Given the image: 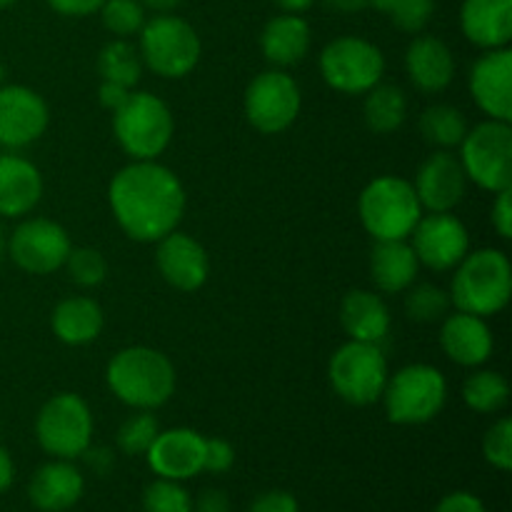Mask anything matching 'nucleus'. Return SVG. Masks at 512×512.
Here are the masks:
<instances>
[{
    "instance_id": "1",
    "label": "nucleus",
    "mask_w": 512,
    "mask_h": 512,
    "mask_svg": "<svg viewBox=\"0 0 512 512\" xmlns=\"http://www.w3.org/2000/svg\"><path fill=\"white\" fill-rule=\"evenodd\" d=\"M108 203L115 223L135 243H158L178 230L185 215V188L158 160H130L113 175Z\"/></svg>"
},
{
    "instance_id": "2",
    "label": "nucleus",
    "mask_w": 512,
    "mask_h": 512,
    "mask_svg": "<svg viewBox=\"0 0 512 512\" xmlns=\"http://www.w3.org/2000/svg\"><path fill=\"white\" fill-rule=\"evenodd\" d=\"M105 383L128 408L158 410L175 395L178 375L165 353L148 345H130L110 358Z\"/></svg>"
},
{
    "instance_id": "3",
    "label": "nucleus",
    "mask_w": 512,
    "mask_h": 512,
    "mask_svg": "<svg viewBox=\"0 0 512 512\" xmlns=\"http://www.w3.org/2000/svg\"><path fill=\"white\" fill-rule=\"evenodd\" d=\"M512 295V265L498 248L470 250L458 263L450 283V300L458 310L490 318L505 310Z\"/></svg>"
},
{
    "instance_id": "4",
    "label": "nucleus",
    "mask_w": 512,
    "mask_h": 512,
    "mask_svg": "<svg viewBox=\"0 0 512 512\" xmlns=\"http://www.w3.org/2000/svg\"><path fill=\"white\" fill-rule=\"evenodd\" d=\"M423 213L413 183L400 175L370 180L358 198L360 223L373 240H408Z\"/></svg>"
},
{
    "instance_id": "5",
    "label": "nucleus",
    "mask_w": 512,
    "mask_h": 512,
    "mask_svg": "<svg viewBox=\"0 0 512 512\" xmlns=\"http://www.w3.org/2000/svg\"><path fill=\"white\" fill-rule=\"evenodd\" d=\"M175 133L173 110L148 90H133L113 113V135L130 160H158Z\"/></svg>"
},
{
    "instance_id": "6",
    "label": "nucleus",
    "mask_w": 512,
    "mask_h": 512,
    "mask_svg": "<svg viewBox=\"0 0 512 512\" xmlns=\"http://www.w3.org/2000/svg\"><path fill=\"white\" fill-rule=\"evenodd\" d=\"M138 53L143 60V68L153 70L158 78L180 80L195 70L200 63L198 33L188 20L178 18L173 13H158L155 18L145 20L140 28Z\"/></svg>"
},
{
    "instance_id": "7",
    "label": "nucleus",
    "mask_w": 512,
    "mask_h": 512,
    "mask_svg": "<svg viewBox=\"0 0 512 512\" xmlns=\"http://www.w3.org/2000/svg\"><path fill=\"white\" fill-rule=\"evenodd\" d=\"M385 415L395 425H423L438 418L448 403V380L428 363H413L393 373L383 390Z\"/></svg>"
},
{
    "instance_id": "8",
    "label": "nucleus",
    "mask_w": 512,
    "mask_h": 512,
    "mask_svg": "<svg viewBox=\"0 0 512 512\" xmlns=\"http://www.w3.org/2000/svg\"><path fill=\"white\" fill-rule=\"evenodd\" d=\"M460 148L468 183L480 190L500 193L512 188V128L505 120H483L475 128H468Z\"/></svg>"
},
{
    "instance_id": "9",
    "label": "nucleus",
    "mask_w": 512,
    "mask_h": 512,
    "mask_svg": "<svg viewBox=\"0 0 512 512\" xmlns=\"http://www.w3.org/2000/svg\"><path fill=\"white\" fill-rule=\"evenodd\" d=\"M328 378L340 400L358 408L373 405L383 398L390 378L388 358L380 345L348 340L330 358Z\"/></svg>"
},
{
    "instance_id": "10",
    "label": "nucleus",
    "mask_w": 512,
    "mask_h": 512,
    "mask_svg": "<svg viewBox=\"0 0 512 512\" xmlns=\"http://www.w3.org/2000/svg\"><path fill=\"white\" fill-rule=\"evenodd\" d=\"M93 413L78 393H58L45 400L35 418L38 445L58 460H75L93 443Z\"/></svg>"
},
{
    "instance_id": "11",
    "label": "nucleus",
    "mask_w": 512,
    "mask_h": 512,
    "mask_svg": "<svg viewBox=\"0 0 512 512\" xmlns=\"http://www.w3.org/2000/svg\"><path fill=\"white\" fill-rule=\"evenodd\" d=\"M320 75L328 88L345 95H365L383 83V50L358 35H340L330 40L320 53Z\"/></svg>"
},
{
    "instance_id": "12",
    "label": "nucleus",
    "mask_w": 512,
    "mask_h": 512,
    "mask_svg": "<svg viewBox=\"0 0 512 512\" xmlns=\"http://www.w3.org/2000/svg\"><path fill=\"white\" fill-rule=\"evenodd\" d=\"M300 105H303L300 85L283 68L263 70L245 88V118L263 135H278L288 130L298 120Z\"/></svg>"
},
{
    "instance_id": "13",
    "label": "nucleus",
    "mask_w": 512,
    "mask_h": 512,
    "mask_svg": "<svg viewBox=\"0 0 512 512\" xmlns=\"http://www.w3.org/2000/svg\"><path fill=\"white\" fill-rule=\"evenodd\" d=\"M73 243L68 230L50 218H20L8 235L5 253L30 275H50L68 260Z\"/></svg>"
},
{
    "instance_id": "14",
    "label": "nucleus",
    "mask_w": 512,
    "mask_h": 512,
    "mask_svg": "<svg viewBox=\"0 0 512 512\" xmlns=\"http://www.w3.org/2000/svg\"><path fill=\"white\" fill-rule=\"evenodd\" d=\"M408 240L418 255V263L435 273L455 270L470 253L468 228L453 213H423Z\"/></svg>"
},
{
    "instance_id": "15",
    "label": "nucleus",
    "mask_w": 512,
    "mask_h": 512,
    "mask_svg": "<svg viewBox=\"0 0 512 512\" xmlns=\"http://www.w3.org/2000/svg\"><path fill=\"white\" fill-rule=\"evenodd\" d=\"M48 123V103L38 90L28 85H0V148H28L48 130Z\"/></svg>"
},
{
    "instance_id": "16",
    "label": "nucleus",
    "mask_w": 512,
    "mask_h": 512,
    "mask_svg": "<svg viewBox=\"0 0 512 512\" xmlns=\"http://www.w3.org/2000/svg\"><path fill=\"white\" fill-rule=\"evenodd\" d=\"M413 188L423 210L453 213L468 193V175L453 150H435L415 173Z\"/></svg>"
},
{
    "instance_id": "17",
    "label": "nucleus",
    "mask_w": 512,
    "mask_h": 512,
    "mask_svg": "<svg viewBox=\"0 0 512 512\" xmlns=\"http://www.w3.org/2000/svg\"><path fill=\"white\" fill-rule=\"evenodd\" d=\"M470 95L475 105L488 115L490 120L512 118V50L493 48L485 50L473 63L468 75Z\"/></svg>"
},
{
    "instance_id": "18",
    "label": "nucleus",
    "mask_w": 512,
    "mask_h": 512,
    "mask_svg": "<svg viewBox=\"0 0 512 512\" xmlns=\"http://www.w3.org/2000/svg\"><path fill=\"white\" fill-rule=\"evenodd\" d=\"M155 245V265L165 283L183 293L203 288L210 275V258L208 250L193 235L173 230Z\"/></svg>"
},
{
    "instance_id": "19",
    "label": "nucleus",
    "mask_w": 512,
    "mask_h": 512,
    "mask_svg": "<svg viewBox=\"0 0 512 512\" xmlns=\"http://www.w3.org/2000/svg\"><path fill=\"white\" fill-rule=\"evenodd\" d=\"M205 438L193 428H170L160 430L158 438L148 448L150 470L165 480H185L203 473Z\"/></svg>"
},
{
    "instance_id": "20",
    "label": "nucleus",
    "mask_w": 512,
    "mask_h": 512,
    "mask_svg": "<svg viewBox=\"0 0 512 512\" xmlns=\"http://www.w3.org/2000/svg\"><path fill=\"white\" fill-rule=\"evenodd\" d=\"M440 323H443L440 325V348L453 363L463 365V368H480L483 363H488L495 340L485 318L463 313V310H455V313L450 310Z\"/></svg>"
},
{
    "instance_id": "21",
    "label": "nucleus",
    "mask_w": 512,
    "mask_h": 512,
    "mask_svg": "<svg viewBox=\"0 0 512 512\" xmlns=\"http://www.w3.org/2000/svg\"><path fill=\"white\" fill-rule=\"evenodd\" d=\"M43 198L38 165L15 150L0 155V218H28Z\"/></svg>"
},
{
    "instance_id": "22",
    "label": "nucleus",
    "mask_w": 512,
    "mask_h": 512,
    "mask_svg": "<svg viewBox=\"0 0 512 512\" xmlns=\"http://www.w3.org/2000/svg\"><path fill=\"white\" fill-rule=\"evenodd\" d=\"M83 490V473L75 468L73 460L53 458L35 470L28 485V498L40 512H65L78 505Z\"/></svg>"
},
{
    "instance_id": "23",
    "label": "nucleus",
    "mask_w": 512,
    "mask_h": 512,
    "mask_svg": "<svg viewBox=\"0 0 512 512\" xmlns=\"http://www.w3.org/2000/svg\"><path fill=\"white\" fill-rule=\"evenodd\" d=\"M405 73L420 93H443L455 78L453 50L435 35H418L405 50Z\"/></svg>"
},
{
    "instance_id": "24",
    "label": "nucleus",
    "mask_w": 512,
    "mask_h": 512,
    "mask_svg": "<svg viewBox=\"0 0 512 512\" xmlns=\"http://www.w3.org/2000/svg\"><path fill=\"white\" fill-rule=\"evenodd\" d=\"M460 28L478 48H508L512 38V0H463Z\"/></svg>"
},
{
    "instance_id": "25",
    "label": "nucleus",
    "mask_w": 512,
    "mask_h": 512,
    "mask_svg": "<svg viewBox=\"0 0 512 512\" xmlns=\"http://www.w3.org/2000/svg\"><path fill=\"white\" fill-rule=\"evenodd\" d=\"M418 270V255L410 240H375L370 250V280L380 293H405L418 280Z\"/></svg>"
},
{
    "instance_id": "26",
    "label": "nucleus",
    "mask_w": 512,
    "mask_h": 512,
    "mask_svg": "<svg viewBox=\"0 0 512 512\" xmlns=\"http://www.w3.org/2000/svg\"><path fill=\"white\" fill-rule=\"evenodd\" d=\"M340 325L350 340L380 345L390 333V310L373 290H350L340 303Z\"/></svg>"
},
{
    "instance_id": "27",
    "label": "nucleus",
    "mask_w": 512,
    "mask_h": 512,
    "mask_svg": "<svg viewBox=\"0 0 512 512\" xmlns=\"http://www.w3.org/2000/svg\"><path fill=\"white\" fill-rule=\"evenodd\" d=\"M310 43H313V30L298 13H283L268 20L260 33V50L275 68L298 65L308 55Z\"/></svg>"
},
{
    "instance_id": "28",
    "label": "nucleus",
    "mask_w": 512,
    "mask_h": 512,
    "mask_svg": "<svg viewBox=\"0 0 512 512\" xmlns=\"http://www.w3.org/2000/svg\"><path fill=\"white\" fill-rule=\"evenodd\" d=\"M103 325V308L98 305V300L88 298V295L63 298L50 315V328H53L55 338L65 345H73V348L98 340V335L103 333Z\"/></svg>"
},
{
    "instance_id": "29",
    "label": "nucleus",
    "mask_w": 512,
    "mask_h": 512,
    "mask_svg": "<svg viewBox=\"0 0 512 512\" xmlns=\"http://www.w3.org/2000/svg\"><path fill=\"white\" fill-rule=\"evenodd\" d=\"M405 118H408V95L400 85L378 83L365 93L363 120L373 133H395L403 128Z\"/></svg>"
},
{
    "instance_id": "30",
    "label": "nucleus",
    "mask_w": 512,
    "mask_h": 512,
    "mask_svg": "<svg viewBox=\"0 0 512 512\" xmlns=\"http://www.w3.org/2000/svg\"><path fill=\"white\" fill-rule=\"evenodd\" d=\"M418 128L425 143L435 145L438 150H453L463 143L470 125L463 110L448 103H438L423 110Z\"/></svg>"
},
{
    "instance_id": "31",
    "label": "nucleus",
    "mask_w": 512,
    "mask_h": 512,
    "mask_svg": "<svg viewBox=\"0 0 512 512\" xmlns=\"http://www.w3.org/2000/svg\"><path fill=\"white\" fill-rule=\"evenodd\" d=\"M98 73L103 80L120 83L125 88H135L143 75V60H140L138 48L128 38H115L100 50L98 55Z\"/></svg>"
},
{
    "instance_id": "32",
    "label": "nucleus",
    "mask_w": 512,
    "mask_h": 512,
    "mask_svg": "<svg viewBox=\"0 0 512 512\" xmlns=\"http://www.w3.org/2000/svg\"><path fill=\"white\" fill-rule=\"evenodd\" d=\"M510 400V385L505 375L495 373V370H478L470 375L463 383V403L468 405L473 413L493 415L508 405Z\"/></svg>"
},
{
    "instance_id": "33",
    "label": "nucleus",
    "mask_w": 512,
    "mask_h": 512,
    "mask_svg": "<svg viewBox=\"0 0 512 512\" xmlns=\"http://www.w3.org/2000/svg\"><path fill=\"white\" fill-rule=\"evenodd\" d=\"M453 308L448 290L435 283H413L405 290V313L415 323H440Z\"/></svg>"
},
{
    "instance_id": "34",
    "label": "nucleus",
    "mask_w": 512,
    "mask_h": 512,
    "mask_svg": "<svg viewBox=\"0 0 512 512\" xmlns=\"http://www.w3.org/2000/svg\"><path fill=\"white\" fill-rule=\"evenodd\" d=\"M160 423L153 410H135L118 428V448L125 455H145L158 438Z\"/></svg>"
},
{
    "instance_id": "35",
    "label": "nucleus",
    "mask_w": 512,
    "mask_h": 512,
    "mask_svg": "<svg viewBox=\"0 0 512 512\" xmlns=\"http://www.w3.org/2000/svg\"><path fill=\"white\" fill-rule=\"evenodd\" d=\"M100 18L115 38H130L145 25V8L140 0H105L100 5Z\"/></svg>"
},
{
    "instance_id": "36",
    "label": "nucleus",
    "mask_w": 512,
    "mask_h": 512,
    "mask_svg": "<svg viewBox=\"0 0 512 512\" xmlns=\"http://www.w3.org/2000/svg\"><path fill=\"white\" fill-rule=\"evenodd\" d=\"M68 278L80 288H98L108 275V260L95 248H73L63 265Z\"/></svg>"
},
{
    "instance_id": "37",
    "label": "nucleus",
    "mask_w": 512,
    "mask_h": 512,
    "mask_svg": "<svg viewBox=\"0 0 512 512\" xmlns=\"http://www.w3.org/2000/svg\"><path fill=\"white\" fill-rule=\"evenodd\" d=\"M145 512H193V498L178 480L158 478L143 493Z\"/></svg>"
},
{
    "instance_id": "38",
    "label": "nucleus",
    "mask_w": 512,
    "mask_h": 512,
    "mask_svg": "<svg viewBox=\"0 0 512 512\" xmlns=\"http://www.w3.org/2000/svg\"><path fill=\"white\" fill-rule=\"evenodd\" d=\"M483 455L493 468L508 473L512 468V420L500 418L483 438Z\"/></svg>"
},
{
    "instance_id": "39",
    "label": "nucleus",
    "mask_w": 512,
    "mask_h": 512,
    "mask_svg": "<svg viewBox=\"0 0 512 512\" xmlns=\"http://www.w3.org/2000/svg\"><path fill=\"white\" fill-rule=\"evenodd\" d=\"M433 0H393L388 15L403 33H420L433 18Z\"/></svg>"
},
{
    "instance_id": "40",
    "label": "nucleus",
    "mask_w": 512,
    "mask_h": 512,
    "mask_svg": "<svg viewBox=\"0 0 512 512\" xmlns=\"http://www.w3.org/2000/svg\"><path fill=\"white\" fill-rule=\"evenodd\" d=\"M235 450L228 440L223 438H205V455H203V473L223 475L233 468Z\"/></svg>"
},
{
    "instance_id": "41",
    "label": "nucleus",
    "mask_w": 512,
    "mask_h": 512,
    "mask_svg": "<svg viewBox=\"0 0 512 512\" xmlns=\"http://www.w3.org/2000/svg\"><path fill=\"white\" fill-rule=\"evenodd\" d=\"M248 512H300L295 495L285 490H268L250 503Z\"/></svg>"
},
{
    "instance_id": "42",
    "label": "nucleus",
    "mask_w": 512,
    "mask_h": 512,
    "mask_svg": "<svg viewBox=\"0 0 512 512\" xmlns=\"http://www.w3.org/2000/svg\"><path fill=\"white\" fill-rule=\"evenodd\" d=\"M512 188L508 190H500L495 193V203L490 208V220H493V228L495 233L500 235L503 240L512 238Z\"/></svg>"
},
{
    "instance_id": "43",
    "label": "nucleus",
    "mask_w": 512,
    "mask_h": 512,
    "mask_svg": "<svg viewBox=\"0 0 512 512\" xmlns=\"http://www.w3.org/2000/svg\"><path fill=\"white\" fill-rule=\"evenodd\" d=\"M435 512H488L485 510L483 500L473 493H465V490H458V493L445 495L438 503Z\"/></svg>"
},
{
    "instance_id": "44",
    "label": "nucleus",
    "mask_w": 512,
    "mask_h": 512,
    "mask_svg": "<svg viewBox=\"0 0 512 512\" xmlns=\"http://www.w3.org/2000/svg\"><path fill=\"white\" fill-rule=\"evenodd\" d=\"M55 13L68 15V18H85V15H93L95 10H100V5L105 0H45Z\"/></svg>"
},
{
    "instance_id": "45",
    "label": "nucleus",
    "mask_w": 512,
    "mask_h": 512,
    "mask_svg": "<svg viewBox=\"0 0 512 512\" xmlns=\"http://www.w3.org/2000/svg\"><path fill=\"white\" fill-rule=\"evenodd\" d=\"M130 93H133V88H125V85L120 83H110V80H103L98 88V100L100 105H103L105 110H110V113H115V110L120 108V105L125 103V100L130 98Z\"/></svg>"
},
{
    "instance_id": "46",
    "label": "nucleus",
    "mask_w": 512,
    "mask_h": 512,
    "mask_svg": "<svg viewBox=\"0 0 512 512\" xmlns=\"http://www.w3.org/2000/svg\"><path fill=\"white\" fill-rule=\"evenodd\" d=\"M193 512H230L228 493L218 488H208L193 503Z\"/></svg>"
},
{
    "instance_id": "47",
    "label": "nucleus",
    "mask_w": 512,
    "mask_h": 512,
    "mask_svg": "<svg viewBox=\"0 0 512 512\" xmlns=\"http://www.w3.org/2000/svg\"><path fill=\"white\" fill-rule=\"evenodd\" d=\"M80 458L88 460V465H90V468H93L98 475H105V473H108V470L115 465L113 453H110L108 448H88L83 455H80Z\"/></svg>"
},
{
    "instance_id": "48",
    "label": "nucleus",
    "mask_w": 512,
    "mask_h": 512,
    "mask_svg": "<svg viewBox=\"0 0 512 512\" xmlns=\"http://www.w3.org/2000/svg\"><path fill=\"white\" fill-rule=\"evenodd\" d=\"M15 480V465H13V458H10V453L5 448H0V493H5V490L13 485Z\"/></svg>"
},
{
    "instance_id": "49",
    "label": "nucleus",
    "mask_w": 512,
    "mask_h": 512,
    "mask_svg": "<svg viewBox=\"0 0 512 512\" xmlns=\"http://www.w3.org/2000/svg\"><path fill=\"white\" fill-rule=\"evenodd\" d=\"M325 5L338 13H360V10L370 8V0H325Z\"/></svg>"
},
{
    "instance_id": "50",
    "label": "nucleus",
    "mask_w": 512,
    "mask_h": 512,
    "mask_svg": "<svg viewBox=\"0 0 512 512\" xmlns=\"http://www.w3.org/2000/svg\"><path fill=\"white\" fill-rule=\"evenodd\" d=\"M140 3H143V8L155 10V13H173L183 0H140Z\"/></svg>"
},
{
    "instance_id": "51",
    "label": "nucleus",
    "mask_w": 512,
    "mask_h": 512,
    "mask_svg": "<svg viewBox=\"0 0 512 512\" xmlns=\"http://www.w3.org/2000/svg\"><path fill=\"white\" fill-rule=\"evenodd\" d=\"M275 3H278L285 13H303V10H308L315 0H275Z\"/></svg>"
},
{
    "instance_id": "52",
    "label": "nucleus",
    "mask_w": 512,
    "mask_h": 512,
    "mask_svg": "<svg viewBox=\"0 0 512 512\" xmlns=\"http://www.w3.org/2000/svg\"><path fill=\"white\" fill-rule=\"evenodd\" d=\"M390 5H393V0H370V8L383 10V13H388Z\"/></svg>"
},
{
    "instance_id": "53",
    "label": "nucleus",
    "mask_w": 512,
    "mask_h": 512,
    "mask_svg": "<svg viewBox=\"0 0 512 512\" xmlns=\"http://www.w3.org/2000/svg\"><path fill=\"white\" fill-rule=\"evenodd\" d=\"M5 245H8V235H5L3 228H0V255L5 253Z\"/></svg>"
},
{
    "instance_id": "54",
    "label": "nucleus",
    "mask_w": 512,
    "mask_h": 512,
    "mask_svg": "<svg viewBox=\"0 0 512 512\" xmlns=\"http://www.w3.org/2000/svg\"><path fill=\"white\" fill-rule=\"evenodd\" d=\"M15 3H18V0H0V10L10 8V5H15Z\"/></svg>"
},
{
    "instance_id": "55",
    "label": "nucleus",
    "mask_w": 512,
    "mask_h": 512,
    "mask_svg": "<svg viewBox=\"0 0 512 512\" xmlns=\"http://www.w3.org/2000/svg\"><path fill=\"white\" fill-rule=\"evenodd\" d=\"M5 75H8V73H5V65L0 63V85H5Z\"/></svg>"
}]
</instances>
